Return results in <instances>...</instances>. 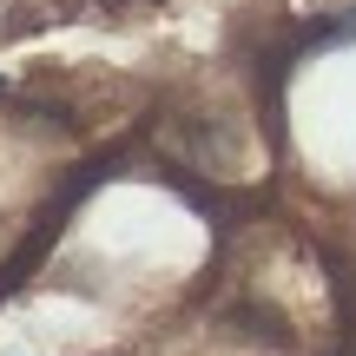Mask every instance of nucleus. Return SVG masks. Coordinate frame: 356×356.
Segmentation results:
<instances>
[{"label": "nucleus", "mask_w": 356, "mask_h": 356, "mask_svg": "<svg viewBox=\"0 0 356 356\" xmlns=\"http://www.w3.org/2000/svg\"><path fill=\"white\" fill-rule=\"evenodd\" d=\"M218 323H225L231 337H244V343L270 350V356H297V330H291V317H284L277 304H264V297H231Z\"/></svg>", "instance_id": "obj_2"}, {"label": "nucleus", "mask_w": 356, "mask_h": 356, "mask_svg": "<svg viewBox=\"0 0 356 356\" xmlns=\"http://www.w3.org/2000/svg\"><path fill=\"white\" fill-rule=\"evenodd\" d=\"M159 178H165V185H172L185 204H198V211L211 218V231H238V225H251V218L270 204L264 185L238 191V185H225V178L211 185V178H198V172H185V165H165V159H159Z\"/></svg>", "instance_id": "obj_1"}]
</instances>
